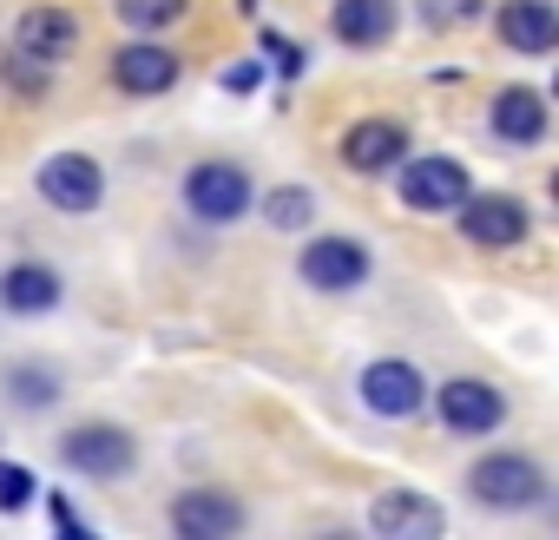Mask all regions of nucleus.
I'll use <instances>...</instances> for the list:
<instances>
[{"label":"nucleus","instance_id":"f257e3e1","mask_svg":"<svg viewBox=\"0 0 559 540\" xmlns=\"http://www.w3.org/2000/svg\"><path fill=\"white\" fill-rule=\"evenodd\" d=\"M467 494L487 507V514H526L546 501V468L520 448H493L467 468Z\"/></svg>","mask_w":559,"mask_h":540},{"label":"nucleus","instance_id":"f03ea898","mask_svg":"<svg viewBox=\"0 0 559 540\" xmlns=\"http://www.w3.org/2000/svg\"><path fill=\"white\" fill-rule=\"evenodd\" d=\"M178 191H185V211H191L198 224H237V218L257 204V185H250V172H243L237 159H204V165H191Z\"/></svg>","mask_w":559,"mask_h":540},{"label":"nucleus","instance_id":"7ed1b4c3","mask_svg":"<svg viewBox=\"0 0 559 540\" xmlns=\"http://www.w3.org/2000/svg\"><path fill=\"white\" fill-rule=\"evenodd\" d=\"M60 461L67 474H86V481H119L139 468V435L119 429V422H80L60 435Z\"/></svg>","mask_w":559,"mask_h":540},{"label":"nucleus","instance_id":"20e7f679","mask_svg":"<svg viewBox=\"0 0 559 540\" xmlns=\"http://www.w3.org/2000/svg\"><path fill=\"white\" fill-rule=\"evenodd\" d=\"M297 278H304L317 297H349V291H362V284L376 278V257H369V244L330 231V237H310V244H304Z\"/></svg>","mask_w":559,"mask_h":540},{"label":"nucleus","instance_id":"39448f33","mask_svg":"<svg viewBox=\"0 0 559 540\" xmlns=\"http://www.w3.org/2000/svg\"><path fill=\"white\" fill-rule=\"evenodd\" d=\"M454 224H461V237L480 244V250H513V244L533 237V211H526V198H513V191H467V198L454 204Z\"/></svg>","mask_w":559,"mask_h":540},{"label":"nucleus","instance_id":"423d86ee","mask_svg":"<svg viewBox=\"0 0 559 540\" xmlns=\"http://www.w3.org/2000/svg\"><path fill=\"white\" fill-rule=\"evenodd\" d=\"M395 191H402V204L408 211H454L467 191H474V178H467V165L461 159H448V152H408L402 165H395Z\"/></svg>","mask_w":559,"mask_h":540},{"label":"nucleus","instance_id":"0eeeda50","mask_svg":"<svg viewBox=\"0 0 559 540\" xmlns=\"http://www.w3.org/2000/svg\"><path fill=\"white\" fill-rule=\"evenodd\" d=\"M356 396H362L369 415H382V422H408V415L428 409V376H421L408 356H376V363L356 376Z\"/></svg>","mask_w":559,"mask_h":540},{"label":"nucleus","instance_id":"6e6552de","mask_svg":"<svg viewBox=\"0 0 559 540\" xmlns=\"http://www.w3.org/2000/svg\"><path fill=\"white\" fill-rule=\"evenodd\" d=\"M34 185H40V198L53 211H73V218H86V211L106 204V165L93 152H53V159H40Z\"/></svg>","mask_w":559,"mask_h":540},{"label":"nucleus","instance_id":"1a4fd4ad","mask_svg":"<svg viewBox=\"0 0 559 540\" xmlns=\"http://www.w3.org/2000/svg\"><path fill=\"white\" fill-rule=\"evenodd\" d=\"M435 415H441L448 435L474 442V435H493V429L507 422V396H500L493 383H480V376H448V383L435 389Z\"/></svg>","mask_w":559,"mask_h":540},{"label":"nucleus","instance_id":"9d476101","mask_svg":"<svg viewBox=\"0 0 559 540\" xmlns=\"http://www.w3.org/2000/svg\"><path fill=\"white\" fill-rule=\"evenodd\" d=\"M178 73H185V60H178L171 47H158L152 34H139V40H126V47L112 54V86L132 93V99H158V93H171Z\"/></svg>","mask_w":559,"mask_h":540},{"label":"nucleus","instance_id":"9b49d317","mask_svg":"<svg viewBox=\"0 0 559 540\" xmlns=\"http://www.w3.org/2000/svg\"><path fill=\"white\" fill-rule=\"evenodd\" d=\"M408 152H415V139H408L402 119H356L343 132V165L362 172V178H389Z\"/></svg>","mask_w":559,"mask_h":540},{"label":"nucleus","instance_id":"f8f14e48","mask_svg":"<svg viewBox=\"0 0 559 540\" xmlns=\"http://www.w3.org/2000/svg\"><path fill=\"white\" fill-rule=\"evenodd\" d=\"M369 527H376L382 540H441L448 514H441V501H428L421 488H389V494L369 501Z\"/></svg>","mask_w":559,"mask_h":540},{"label":"nucleus","instance_id":"ddd939ff","mask_svg":"<svg viewBox=\"0 0 559 540\" xmlns=\"http://www.w3.org/2000/svg\"><path fill=\"white\" fill-rule=\"evenodd\" d=\"M243 520H250L243 501L224 488H185L171 501V533H185V540H230Z\"/></svg>","mask_w":559,"mask_h":540},{"label":"nucleus","instance_id":"4468645a","mask_svg":"<svg viewBox=\"0 0 559 540\" xmlns=\"http://www.w3.org/2000/svg\"><path fill=\"white\" fill-rule=\"evenodd\" d=\"M493 34H500V47H507V54L539 60V54H552V47H559V8H552V0H500Z\"/></svg>","mask_w":559,"mask_h":540},{"label":"nucleus","instance_id":"2eb2a0df","mask_svg":"<svg viewBox=\"0 0 559 540\" xmlns=\"http://www.w3.org/2000/svg\"><path fill=\"white\" fill-rule=\"evenodd\" d=\"M546 126H552V113H546V93L539 86H500L493 106H487V132L500 145H539Z\"/></svg>","mask_w":559,"mask_h":540},{"label":"nucleus","instance_id":"dca6fc26","mask_svg":"<svg viewBox=\"0 0 559 540\" xmlns=\"http://www.w3.org/2000/svg\"><path fill=\"white\" fill-rule=\"evenodd\" d=\"M60 291H67L60 270L40 263V257H21V263L0 270V310H8V317H47L60 304Z\"/></svg>","mask_w":559,"mask_h":540},{"label":"nucleus","instance_id":"f3484780","mask_svg":"<svg viewBox=\"0 0 559 540\" xmlns=\"http://www.w3.org/2000/svg\"><path fill=\"white\" fill-rule=\"evenodd\" d=\"M14 47L53 67V60H67V54L80 47V14H73V8H53V0H40V8H27V14L14 21Z\"/></svg>","mask_w":559,"mask_h":540},{"label":"nucleus","instance_id":"a211bd4d","mask_svg":"<svg viewBox=\"0 0 559 540\" xmlns=\"http://www.w3.org/2000/svg\"><path fill=\"white\" fill-rule=\"evenodd\" d=\"M395 0H336L330 8V34L343 40V47H382L389 34H395Z\"/></svg>","mask_w":559,"mask_h":540},{"label":"nucleus","instance_id":"6ab92c4d","mask_svg":"<svg viewBox=\"0 0 559 540\" xmlns=\"http://www.w3.org/2000/svg\"><path fill=\"white\" fill-rule=\"evenodd\" d=\"M0 396H8L14 409H27V415H47L67 396V383H60L53 363H14L8 376H0Z\"/></svg>","mask_w":559,"mask_h":540},{"label":"nucleus","instance_id":"aec40b11","mask_svg":"<svg viewBox=\"0 0 559 540\" xmlns=\"http://www.w3.org/2000/svg\"><path fill=\"white\" fill-rule=\"evenodd\" d=\"M132 34H171L178 21H191V0H119L112 8Z\"/></svg>","mask_w":559,"mask_h":540},{"label":"nucleus","instance_id":"412c9836","mask_svg":"<svg viewBox=\"0 0 559 540\" xmlns=\"http://www.w3.org/2000/svg\"><path fill=\"white\" fill-rule=\"evenodd\" d=\"M310 218H317V191H304V185H276L263 198V224L270 231H304Z\"/></svg>","mask_w":559,"mask_h":540},{"label":"nucleus","instance_id":"4be33fe9","mask_svg":"<svg viewBox=\"0 0 559 540\" xmlns=\"http://www.w3.org/2000/svg\"><path fill=\"white\" fill-rule=\"evenodd\" d=\"M0 80H8V86H14V93H47V86H53V67H47V60H34V54H21V47H14V54H8V60H0Z\"/></svg>","mask_w":559,"mask_h":540},{"label":"nucleus","instance_id":"5701e85b","mask_svg":"<svg viewBox=\"0 0 559 540\" xmlns=\"http://www.w3.org/2000/svg\"><path fill=\"white\" fill-rule=\"evenodd\" d=\"M34 494H40L34 468H21V461H0V514H27V507H34Z\"/></svg>","mask_w":559,"mask_h":540},{"label":"nucleus","instance_id":"b1692460","mask_svg":"<svg viewBox=\"0 0 559 540\" xmlns=\"http://www.w3.org/2000/svg\"><path fill=\"white\" fill-rule=\"evenodd\" d=\"M415 14H421L435 34H448V27H467V21L480 14V0H415Z\"/></svg>","mask_w":559,"mask_h":540},{"label":"nucleus","instance_id":"393cba45","mask_svg":"<svg viewBox=\"0 0 559 540\" xmlns=\"http://www.w3.org/2000/svg\"><path fill=\"white\" fill-rule=\"evenodd\" d=\"M47 514H53V527H60V533H67V540H86V533H93V527H86V520H80V514H73V501H67V494H60V488H53V494H47Z\"/></svg>","mask_w":559,"mask_h":540},{"label":"nucleus","instance_id":"a878e982","mask_svg":"<svg viewBox=\"0 0 559 540\" xmlns=\"http://www.w3.org/2000/svg\"><path fill=\"white\" fill-rule=\"evenodd\" d=\"M263 54H276V73H284V80H297V73L310 67V54H304V47H290V40H276V34H263Z\"/></svg>","mask_w":559,"mask_h":540},{"label":"nucleus","instance_id":"bb28decb","mask_svg":"<svg viewBox=\"0 0 559 540\" xmlns=\"http://www.w3.org/2000/svg\"><path fill=\"white\" fill-rule=\"evenodd\" d=\"M257 80H263V67H257V60H243V67H230V73H224V93H257Z\"/></svg>","mask_w":559,"mask_h":540}]
</instances>
